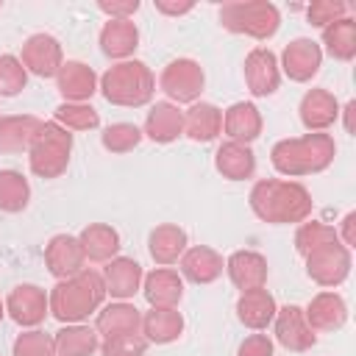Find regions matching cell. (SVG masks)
<instances>
[{"mask_svg": "<svg viewBox=\"0 0 356 356\" xmlns=\"http://www.w3.org/2000/svg\"><path fill=\"white\" fill-rule=\"evenodd\" d=\"M273 323H275V339L286 350L303 353V350H309L317 342V334L309 328L300 306H284V309H278L275 317H273Z\"/></svg>", "mask_w": 356, "mask_h": 356, "instance_id": "cell-13", "label": "cell"}, {"mask_svg": "<svg viewBox=\"0 0 356 356\" xmlns=\"http://www.w3.org/2000/svg\"><path fill=\"white\" fill-rule=\"evenodd\" d=\"M6 312L8 317L17 323V325H25V328H33L39 325L47 312H50V300H47V292L36 284H19L8 292L6 298Z\"/></svg>", "mask_w": 356, "mask_h": 356, "instance_id": "cell-10", "label": "cell"}, {"mask_svg": "<svg viewBox=\"0 0 356 356\" xmlns=\"http://www.w3.org/2000/svg\"><path fill=\"white\" fill-rule=\"evenodd\" d=\"M139 328H142V312L128 300H117V303L103 306L97 312V320H95V331L103 339H111L120 334H139Z\"/></svg>", "mask_w": 356, "mask_h": 356, "instance_id": "cell-20", "label": "cell"}, {"mask_svg": "<svg viewBox=\"0 0 356 356\" xmlns=\"http://www.w3.org/2000/svg\"><path fill=\"white\" fill-rule=\"evenodd\" d=\"M323 44L331 58L350 61L356 56V22L350 17H342L323 28Z\"/></svg>", "mask_w": 356, "mask_h": 356, "instance_id": "cell-34", "label": "cell"}, {"mask_svg": "<svg viewBox=\"0 0 356 356\" xmlns=\"http://www.w3.org/2000/svg\"><path fill=\"white\" fill-rule=\"evenodd\" d=\"M275 312H278L275 298H273L264 286L248 289V292H242L239 300H236V317H239V323L248 325V328H253V331L267 328V325L273 323Z\"/></svg>", "mask_w": 356, "mask_h": 356, "instance_id": "cell-24", "label": "cell"}, {"mask_svg": "<svg viewBox=\"0 0 356 356\" xmlns=\"http://www.w3.org/2000/svg\"><path fill=\"white\" fill-rule=\"evenodd\" d=\"M14 356H56V342L50 334L31 328L14 339Z\"/></svg>", "mask_w": 356, "mask_h": 356, "instance_id": "cell-40", "label": "cell"}, {"mask_svg": "<svg viewBox=\"0 0 356 356\" xmlns=\"http://www.w3.org/2000/svg\"><path fill=\"white\" fill-rule=\"evenodd\" d=\"M56 86L64 103H86L97 92V75L83 61H64L56 75Z\"/></svg>", "mask_w": 356, "mask_h": 356, "instance_id": "cell-16", "label": "cell"}, {"mask_svg": "<svg viewBox=\"0 0 356 356\" xmlns=\"http://www.w3.org/2000/svg\"><path fill=\"white\" fill-rule=\"evenodd\" d=\"M70 153H72V134L58 122H42L28 150L31 172L39 178H58L70 164Z\"/></svg>", "mask_w": 356, "mask_h": 356, "instance_id": "cell-5", "label": "cell"}, {"mask_svg": "<svg viewBox=\"0 0 356 356\" xmlns=\"http://www.w3.org/2000/svg\"><path fill=\"white\" fill-rule=\"evenodd\" d=\"M31 200V186L17 170H0V211L17 214L28 206Z\"/></svg>", "mask_w": 356, "mask_h": 356, "instance_id": "cell-35", "label": "cell"}, {"mask_svg": "<svg viewBox=\"0 0 356 356\" xmlns=\"http://www.w3.org/2000/svg\"><path fill=\"white\" fill-rule=\"evenodd\" d=\"M100 92L108 103L125 106V108H139L153 100L156 92V78L145 61L128 58L114 67H108L100 78Z\"/></svg>", "mask_w": 356, "mask_h": 356, "instance_id": "cell-4", "label": "cell"}, {"mask_svg": "<svg viewBox=\"0 0 356 356\" xmlns=\"http://www.w3.org/2000/svg\"><path fill=\"white\" fill-rule=\"evenodd\" d=\"M220 25L231 33H245L253 39L275 36L281 25V14L267 0H248V3H225L220 8Z\"/></svg>", "mask_w": 356, "mask_h": 356, "instance_id": "cell-6", "label": "cell"}, {"mask_svg": "<svg viewBox=\"0 0 356 356\" xmlns=\"http://www.w3.org/2000/svg\"><path fill=\"white\" fill-rule=\"evenodd\" d=\"M350 273V250L337 239L306 256V275L320 286H339Z\"/></svg>", "mask_w": 356, "mask_h": 356, "instance_id": "cell-8", "label": "cell"}, {"mask_svg": "<svg viewBox=\"0 0 356 356\" xmlns=\"http://www.w3.org/2000/svg\"><path fill=\"white\" fill-rule=\"evenodd\" d=\"M100 350L103 356H145L147 339L142 334H120V337L103 339Z\"/></svg>", "mask_w": 356, "mask_h": 356, "instance_id": "cell-41", "label": "cell"}, {"mask_svg": "<svg viewBox=\"0 0 356 356\" xmlns=\"http://www.w3.org/2000/svg\"><path fill=\"white\" fill-rule=\"evenodd\" d=\"M53 342H56V356H92L100 348L97 331L89 325H81V323L61 328L53 337Z\"/></svg>", "mask_w": 356, "mask_h": 356, "instance_id": "cell-33", "label": "cell"}, {"mask_svg": "<svg viewBox=\"0 0 356 356\" xmlns=\"http://www.w3.org/2000/svg\"><path fill=\"white\" fill-rule=\"evenodd\" d=\"M353 111H356V103L350 100V103L345 106V131H348V134H353Z\"/></svg>", "mask_w": 356, "mask_h": 356, "instance_id": "cell-47", "label": "cell"}, {"mask_svg": "<svg viewBox=\"0 0 356 356\" xmlns=\"http://www.w3.org/2000/svg\"><path fill=\"white\" fill-rule=\"evenodd\" d=\"M47 300H50V314L58 323H67V325L83 323L89 314L100 312V306L106 300L103 275L97 270L83 267L81 273L58 281L53 286V292L47 295Z\"/></svg>", "mask_w": 356, "mask_h": 356, "instance_id": "cell-2", "label": "cell"}, {"mask_svg": "<svg viewBox=\"0 0 356 356\" xmlns=\"http://www.w3.org/2000/svg\"><path fill=\"white\" fill-rule=\"evenodd\" d=\"M178 264H181V275L189 278L192 284H211L222 275V267H225L222 256L209 245L186 248L184 256L178 259Z\"/></svg>", "mask_w": 356, "mask_h": 356, "instance_id": "cell-22", "label": "cell"}, {"mask_svg": "<svg viewBox=\"0 0 356 356\" xmlns=\"http://www.w3.org/2000/svg\"><path fill=\"white\" fill-rule=\"evenodd\" d=\"M339 236H337V228H331V225H325V222H317V220H312V222H300V228H298V234H295V250L306 259L312 250H317V248H323V245H328V242H337Z\"/></svg>", "mask_w": 356, "mask_h": 356, "instance_id": "cell-37", "label": "cell"}, {"mask_svg": "<svg viewBox=\"0 0 356 356\" xmlns=\"http://www.w3.org/2000/svg\"><path fill=\"white\" fill-rule=\"evenodd\" d=\"M100 142L108 153H128L142 142V131L134 122H114L103 131Z\"/></svg>", "mask_w": 356, "mask_h": 356, "instance_id": "cell-38", "label": "cell"}, {"mask_svg": "<svg viewBox=\"0 0 356 356\" xmlns=\"http://www.w3.org/2000/svg\"><path fill=\"white\" fill-rule=\"evenodd\" d=\"M222 131V111L214 103H192L184 111V134L192 142H211Z\"/></svg>", "mask_w": 356, "mask_h": 356, "instance_id": "cell-30", "label": "cell"}, {"mask_svg": "<svg viewBox=\"0 0 356 356\" xmlns=\"http://www.w3.org/2000/svg\"><path fill=\"white\" fill-rule=\"evenodd\" d=\"M78 242L89 261H111L120 250V234L106 222H89L78 234Z\"/></svg>", "mask_w": 356, "mask_h": 356, "instance_id": "cell-31", "label": "cell"}, {"mask_svg": "<svg viewBox=\"0 0 356 356\" xmlns=\"http://www.w3.org/2000/svg\"><path fill=\"white\" fill-rule=\"evenodd\" d=\"M250 209L259 220L270 225H286V222H306L312 214V195L298 181H281V178H261L250 189Z\"/></svg>", "mask_w": 356, "mask_h": 356, "instance_id": "cell-1", "label": "cell"}, {"mask_svg": "<svg viewBox=\"0 0 356 356\" xmlns=\"http://www.w3.org/2000/svg\"><path fill=\"white\" fill-rule=\"evenodd\" d=\"M83 250H81V242L78 236H70V234H56L47 248H44V264L50 270V275H56L58 281L75 275L83 270Z\"/></svg>", "mask_w": 356, "mask_h": 356, "instance_id": "cell-14", "label": "cell"}, {"mask_svg": "<svg viewBox=\"0 0 356 356\" xmlns=\"http://www.w3.org/2000/svg\"><path fill=\"white\" fill-rule=\"evenodd\" d=\"M339 117V103L328 89H309L300 100V122L309 134H323Z\"/></svg>", "mask_w": 356, "mask_h": 356, "instance_id": "cell-21", "label": "cell"}, {"mask_svg": "<svg viewBox=\"0 0 356 356\" xmlns=\"http://www.w3.org/2000/svg\"><path fill=\"white\" fill-rule=\"evenodd\" d=\"M53 122L67 131H92L100 125V114L89 103H61L53 114Z\"/></svg>", "mask_w": 356, "mask_h": 356, "instance_id": "cell-36", "label": "cell"}, {"mask_svg": "<svg viewBox=\"0 0 356 356\" xmlns=\"http://www.w3.org/2000/svg\"><path fill=\"white\" fill-rule=\"evenodd\" d=\"M236 356H273V339L267 334H250L242 339Z\"/></svg>", "mask_w": 356, "mask_h": 356, "instance_id": "cell-43", "label": "cell"}, {"mask_svg": "<svg viewBox=\"0 0 356 356\" xmlns=\"http://www.w3.org/2000/svg\"><path fill=\"white\" fill-rule=\"evenodd\" d=\"M225 273L231 278V284L242 292L248 289H259L267 284V259L256 250H236L228 256L225 261Z\"/></svg>", "mask_w": 356, "mask_h": 356, "instance_id": "cell-17", "label": "cell"}, {"mask_svg": "<svg viewBox=\"0 0 356 356\" xmlns=\"http://www.w3.org/2000/svg\"><path fill=\"white\" fill-rule=\"evenodd\" d=\"M337 156V145L328 134H303L292 139H281L270 150L273 167L286 178L314 175L331 167Z\"/></svg>", "mask_w": 356, "mask_h": 356, "instance_id": "cell-3", "label": "cell"}, {"mask_svg": "<svg viewBox=\"0 0 356 356\" xmlns=\"http://www.w3.org/2000/svg\"><path fill=\"white\" fill-rule=\"evenodd\" d=\"M22 67L39 78H56L61 64H64V53L56 36L50 33H33L25 39L22 44Z\"/></svg>", "mask_w": 356, "mask_h": 356, "instance_id": "cell-9", "label": "cell"}, {"mask_svg": "<svg viewBox=\"0 0 356 356\" xmlns=\"http://www.w3.org/2000/svg\"><path fill=\"white\" fill-rule=\"evenodd\" d=\"M323 64V50L317 42L312 39H295L284 47L281 53V67H284V75L295 83H306L317 75Z\"/></svg>", "mask_w": 356, "mask_h": 356, "instance_id": "cell-12", "label": "cell"}, {"mask_svg": "<svg viewBox=\"0 0 356 356\" xmlns=\"http://www.w3.org/2000/svg\"><path fill=\"white\" fill-rule=\"evenodd\" d=\"M222 131L228 136V142H239L248 145L261 134V114L253 103H234L225 108L222 114Z\"/></svg>", "mask_w": 356, "mask_h": 356, "instance_id": "cell-26", "label": "cell"}, {"mask_svg": "<svg viewBox=\"0 0 356 356\" xmlns=\"http://www.w3.org/2000/svg\"><path fill=\"white\" fill-rule=\"evenodd\" d=\"M142 136H150L159 145L175 142L178 136H184V111L170 100L153 103L147 117H145V134Z\"/></svg>", "mask_w": 356, "mask_h": 356, "instance_id": "cell-23", "label": "cell"}, {"mask_svg": "<svg viewBox=\"0 0 356 356\" xmlns=\"http://www.w3.org/2000/svg\"><path fill=\"white\" fill-rule=\"evenodd\" d=\"M142 292L153 309H175L184 298V278L175 270L159 267L142 278Z\"/></svg>", "mask_w": 356, "mask_h": 356, "instance_id": "cell-18", "label": "cell"}, {"mask_svg": "<svg viewBox=\"0 0 356 356\" xmlns=\"http://www.w3.org/2000/svg\"><path fill=\"white\" fill-rule=\"evenodd\" d=\"M348 11V6L342 0H314L309 8H306V17H309V25H317V28H325L337 19H342Z\"/></svg>", "mask_w": 356, "mask_h": 356, "instance_id": "cell-42", "label": "cell"}, {"mask_svg": "<svg viewBox=\"0 0 356 356\" xmlns=\"http://www.w3.org/2000/svg\"><path fill=\"white\" fill-rule=\"evenodd\" d=\"M28 83V70L17 56H0V97H14L25 89Z\"/></svg>", "mask_w": 356, "mask_h": 356, "instance_id": "cell-39", "label": "cell"}, {"mask_svg": "<svg viewBox=\"0 0 356 356\" xmlns=\"http://www.w3.org/2000/svg\"><path fill=\"white\" fill-rule=\"evenodd\" d=\"M195 8V3L189 0H181V3H170V0H156V11L167 14V17H181V14H189Z\"/></svg>", "mask_w": 356, "mask_h": 356, "instance_id": "cell-46", "label": "cell"}, {"mask_svg": "<svg viewBox=\"0 0 356 356\" xmlns=\"http://www.w3.org/2000/svg\"><path fill=\"white\" fill-rule=\"evenodd\" d=\"M303 317L314 334L317 331H337L348 320V306L337 292H317L309 300V306L303 309Z\"/></svg>", "mask_w": 356, "mask_h": 356, "instance_id": "cell-19", "label": "cell"}, {"mask_svg": "<svg viewBox=\"0 0 356 356\" xmlns=\"http://www.w3.org/2000/svg\"><path fill=\"white\" fill-rule=\"evenodd\" d=\"M203 83H206V75H203V67L192 58H175L170 61L161 75H159V89L175 100V103H197L200 92H203Z\"/></svg>", "mask_w": 356, "mask_h": 356, "instance_id": "cell-7", "label": "cell"}, {"mask_svg": "<svg viewBox=\"0 0 356 356\" xmlns=\"http://www.w3.org/2000/svg\"><path fill=\"white\" fill-rule=\"evenodd\" d=\"M97 8L103 14H108V19H131L139 11V0H111V3H97Z\"/></svg>", "mask_w": 356, "mask_h": 356, "instance_id": "cell-44", "label": "cell"}, {"mask_svg": "<svg viewBox=\"0 0 356 356\" xmlns=\"http://www.w3.org/2000/svg\"><path fill=\"white\" fill-rule=\"evenodd\" d=\"M337 236H339V242H342L348 250L356 245V211H348V214H345L342 228L337 231Z\"/></svg>", "mask_w": 356, "mask_h": 356, "instance_id": "cell-45", "label": "cell"}, {"mask_svg": "<svg viewBox=\"0 0 356 356\" xmlns=\"http://www.w3.org/2000/svg\"><path fill=\"white\" fill-rule=\"evenodd\" d=\"M147 250H150V259L161 267L178 261L186 250V231L175 222H164V225H156L147 236Z\"/></svg>", "mask_w": 356, "mask_h": 356, "instance_id": "cell-29", "label": "cell"}, {"mask_svg": "<svg viewBox=\"0 0 356 356\" xmlns=\"http://www.w3.org/2000/svg\"><path fill=\"white\" fill-rule=\"evenodd\" d=\"M245 83L253 97H267L281 86L278 58L270 47H253L245 58Z\"/></svg>", "mask_w": 356, "mask_h": 356, "instance_id": "cell-11", "label": "cell"}, {"mask_svg": "<svg viewBox=\"0 0 356 356\" xmlns=\"http://www.w3.org/2000/svg\"><path fill=\"white\" fill-rule=\"evenodd\" d=\"M3 314H6V303L0 300V323H3Z\"/></svg>", "mask_w": 356, "mask_h": 356, "instance_id": "cell-48", "label": "cell"}, {"mask_svg": "<svg viewBox=\"0 0 356 356\" xmlns=\"http://www.w3.org/2000/svg\"><path fill=\"white\" fill-rule=\"evenodd\" d=\"M139 47V28L131 19H108L100 28V50L108 58L128 61Z\"/></svg>", "mask_w": 356, "mask_h": 356, "instance_id": "cell-25", "label": "cell"}, {"mask_svg": "<svg viewBox=\"0 0 356 356\" xmlns=\"http://www.w3.org/2000/svg\"><path fill=\"white\" fill-rule=\"evenodd\" d=\"M214 167L228 181H245L256 172V156L248 145L239 142H222L214 153Z\"/></svg>", "mask_w": 356, "mask_h": 356, "instance_id": "cell-28", "label": "cell"}, {"mask_svg": "<svg viewBox=\"0 0 356 356\" xmlns=\"http://www.w3.org/2000/svg\"><path fill=\"white\" fill-rule=\"evenodd\" d=\"M103 284H106V295L117 298V300H128L142 289V264L128 259V256H114L111 261H106L103 267Z\"/></svg>", "mask_w": 356, "mask_h": 356, "instance_id": "cell-15", "label": "cell"}, {"mask_svg": "<svg viewBox=\"0 0 356 356\" xmlns=\"http://www.w3.org/2000/svg\"><path fill=\"white\" fill-rule=\"evenodd\" d=\"M42 120L33 114H11L0 117V153H22L31 150L33 136L39 134Z\"/></svg>", "mask_w": 356, "mask_h": 356, "instance_id": "cell-27", "label": "cell"}, {"mask_svg": "<svg viewBox=\"0 0 356 356\" xmlns=\"http://www.w3.org/2000/svg\"><path fill=\"white\" fill-rule=\"evenodd\" d=\"M184 331V317L178 309H153L142 314V334L147 342H156V345H167V342H175Z\"/></svg>", "mask_w": 356, "mask_h": 356, "instance_id": "cell-32", "label": "cell"}]
</instances>
